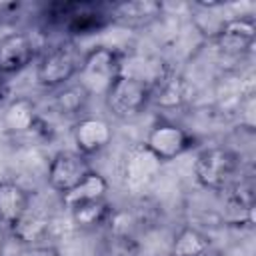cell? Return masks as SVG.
Wrapping results in <instances>:
<instances>
[{
    "label": "cell",
    "mask_w": 256,
    "mask_h": 256,
    "mask_svg": "<svg viewBox=\"0 0 256 256\" xmlns=\"http://www.w3.org/2000/svg\"><path fill=\"white\" fill-rule=\"evenodd\" d=\"M238 154L226 146H206L194 158V178L206 190H228L238 176Z\"/></svg>",
    "instance_id": "cell-1"
},
{
    "label": "cell",
    "mask_w": 256,
    "mask_h": 256,
    "mask_svg": "<svg viewBox=\"0 0 256 256\" xmlns=\"http://www.w3.org/2000/svg\"><path fill=\"white\" fill-rule=\"evenodd\" d=\"M122 72L124 66L120 54L114 48L96 46L82 56L78 84L88 92V96H104Z\"/></svg>",
    "instance_id": "cell-2"
},
{
    "label": "cell",
    "mask_w": 256,
    "mask_h": 256,
    "mask_svg": "<svg viewBox=\"0 0 256 256\" xmlns=\"http://www.w3.org/2000/svg\"><path fill=\"white\" fill-rule=\"evenodd\" d=\"M152 102V84L136 74L122 72L118 80L104 94L108 112L118 120H132L140 116Z\"/></svg>",
    "instance_id": "cell-3"
},
{
    "label": "cell",
    "mask_w": 256,
    "mask_h": 256,
    "mask_svg": "<svg viewBox=\"0 0 256 256\" xmlns=\"http://www.w3.org/2000/svg\"><path fill=\"white\" fill-rule=\"evenodd\" d=\"M82 56L72 42H58L42 52L36 62V82L42 88L58 90L78 76Z\"/></svg>",
    "instance_id": "cell-4"
},
{
    "label": "cell",
    "mask_w": 256,
    "mask_h": 256,
    "mask_svg": "<svg viewBox=\"0 0 256 256\" xmlns=\"http://www.w3.org/2000/svg\"><path fill=\"white\" fill-rule=\"evenodd\" d=\"M194 144L192 134L182 128L176 122L170 120H158L156 124L150 126L142 146L162 164V162H170L176 160L178 156H182L184 152H188Z\"/></svg>",
    "instance_id": "cell-5"
},
{
    "label": "cell",
    "mask_w": 256,
    "mask_h": 256,
    "mask_svg": "<svg viewBox=\"0 0 256 256\" xmlns=\"http://www.w3.org/2000/svg\"><path fill=\"white\" fill-rule=\"evenodd\" d=\"M92 172V166L88 164L86 156H82L76 150H60L52 156L48 164V186L58 194L64 196L72 188H76L88 174Z\"/></svg>",
    "instance_id": "cell-6"
},
{
    "label": "cell",
    "mask_w": 256,
    "mask_h": 256,
    "mask_svg": "<svg viewBox=\"0 0 256 256\" xmlns=\"http://www.w3.org/2000/svg\"><path fill=\"white\" fill-rule=\"evenodd\" d=\"M218 50L232 58H242L252 52L256 42V22L252 16H228L212 38Z\"/></svg>",
    "instance_id": "cell-7"
},
{
    "label": "cell",
    "mask_w": 256,
    "mask_h": 256,
    "mask_svg": "<svg viewBox=\"0 0 256 256\" xmlns=\"http://www.w3.org/2000/svg\"><path fill=\"white\" fill-rule=\"evenodd\" d=\"M36 60V44L26 32H8L0 38V74L14 76Z\"/></svg>",
    "instance_id": "cell-8"
},
{
    "label": "cell",
    "mask_w": 256,
    "mask_h": 256,
    "mask_svg": "<svg viewBox=\"0 0 256 256\" xmlns=\"http://www.w3.org/2000/svg\"><path fill=\"white\" fill-rule=\"evenodd\" d=\"M112 140V126L100 116H80L72 124V142L82 156L102 152Z\"/></svg>",
    "instance_id": "cell-9"
},
{
    "label": "cell",
    "mask_w": 256,
    "mask_h": 256,
    "mask_svg": "<svg viewBox=\"0 0 256 256\" xmlns=\"http://www.w3.org/2000/svg\"><path fill=\"white\" fill-rule=\"evenodd\" d=\"M164 12V4L158 0H126L108 6L110 22L126 28H142L156 22Z\"/></svg>",
    "instance_id": "cell-10"
},
{
    "label": "cell",
    "mask_w": 256,
    "mask_h": 256,
    "mask_svg": "<svg viewBox=\"0 0 256 256\" xmlns=\"http://www.w3.org/2000/svg\"><path fill=\"white\" fill-rule=\"evenodd\" d=\"M42 120L36 110V104L30 98H14L6 104L2 116H0V126L6 134L10 136H28L38 132Z\"/></svg>",
    "instance_id": "cell-11"
},
{
    "label": "cell",
    "mask_w": 256,
    "mask_h": 256,
    "mask_svg": "<svg viewBox=\"0 0 256 256\" xmlns=\"http://www.w3.org/2000/svg\"><path fill=\"white\" fill-rule=\"evenodd\" d=\"M28 208V190L14 180H0V228H16Z\"/></svg>",
    "instance_id": "cell-12"
},
{
    "label": "cell",
    "mask_w": 256,
    "mask_h": 256,
    "mask_svg": "<svg viewBox=\"0 0 256 256\" xmlns=\"http://www.w3.org/2000/svg\"><path fill=\"white\" fill-rule=\"evenodd\" d=\"M160 168V162L140 144L132 148L124 162V182L130 188H142L150 184Z\"/></svg>",
    "instance_id": "cell-13"
},
{
    "label": "cell",
    "mask_w": 256,
    "mask_h": 256,
    "mask_svg": "<svg viewBox=\"0 0 256 256\" xmlns=\"http://www.w3.org/2000/svg\"><path fill=\"white\" fill-rule=\"evenodd\" d=\"M188 94L190 86L186 78L178 72H164L152 84V102H156L158 106H178L184 100H188Z\"/></svg>",
    "instance_id": "cell-14"
},
{
    "label": "cell",
    "mask_w": 256,
    "mask_h": 256,
    "mask_svg": "<svg viewBox=\"0 0 256 256\" xmlns=\"http://www.w3.org/2000/svg\"><path fill=\"white\" fill-rule=\"evenodd\" d=\"M106 194H108V180L100 172L92 170L76 188H72L68 194L60 196V200H62L64 208L72 210V208L82 206V204H88V202L104 200Z\"/></svg>",
    "instance_id": "cell-15"
},
{
    "label": "cell",
    "mask_w": 256,
    "mask_h": 256,
    "mask_svg": "<svg viewBox=\"0 0 256 256\" xmlns=\"http://www.w3.org/2000/svg\"><path fill=\"white\" fill-rule=\"evenodd\" d=\"M212 240L200 228L186 224L182 226L170 244V256H206L210 252Z\"/></svg>",
    "instance_id": "cell-16"
},
{
    "label": "cell",
    "mask_w": 256,
    "mask_h": 256,
    "mask_svg": "<svg viewBox=\"0 0 256 256\" xmlns=\"http://www.w3.org/2000/svg\"><path fill=\"white\" fill-rule=\"evenodd\" d=\"M74 222L80 226V228H88V230H94V228H100L104 224L110 222L112 218V208L110 204L104 200H96V202H88V204H82V206H76L70 210Z\"/></svg>",
    "instance_id": "cell-17"
},
{
    "label": "cell",
    "mask_w": 256,
    "mask_h": 256,
    "mask_svg": "<svg viewBox=\"0 0 256 256\" xmlns=\"http://www.w3.org/2000/svg\"><path fill=\"white\" fill-rule=\"evenodd\" d=\"M88 92L80 86V84H74V86H62L58 88L56 96H54V106L60 114H66V116H72V114H80L88 102Z\"/></svg>",
    "instance_id": "cell-18"
},
{
    "label": "cell",
    "mask_w": 256,
    "mask_h": 256,
    "mask_svg": "<svg viewBox=\"0 0 256 256\" xmlns=\"http://www.w3.org/2000/svg\"><path fill=\"white\" fill-rule=\"evenodd\" d=\"M6 90H8V86H6V76L0 74V98L6 96Z\"/></svg>",
    "instance_id": "cell-19"
},
{
    "label": "cell",
    "mask_w": 256,
    "mask_h": 256,
    "mask_svg": "<svg viewBox=\"0 0 256 256\" xmlns=\"http://www.w3.org/2000/svg\"><path fill=\"white\" fill-rule=\"evenodd\" d=\"M2 250H4V236H2V230H0V254H2Z\"/></svg>",
    "instance_id": "cell-20"
}]
</instances>
